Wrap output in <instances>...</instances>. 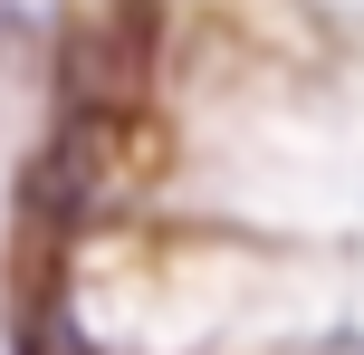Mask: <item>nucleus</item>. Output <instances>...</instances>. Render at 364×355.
<instances>
[{
  "mask_svg": "<svg viewBox=\"0 0 364 355\" xmlns=\"http://www.w3.org/2000/svg\"><path fill=\"white\" fill-rule=\"evenodd\" d=\"M144 96V38L134 29H68L58 48V115L68 125H125Z\"/></svg>",
  "mask_w": 364,
  "mask_h": 355,
  "instance_id": "obj_1",
  "label": "nucleus"
},
{
  "mask_svg": "<svg viewBox=\"0 0 364 355\" xmlns=\"http://www.w3.org/2000/svg\"><path fill=\"white\" fill-rule=\"evenodd\" d=\"M48 260H58V250H38V269H29V279H19V307H10V327H19V355H96Z\"/></svg>",
  "mask_w": 364,
  "mask_h": 355,
  "instance_id": "obj_2",
  "label": "nucleus"
}]
</instances>
